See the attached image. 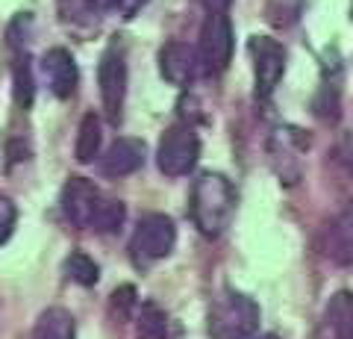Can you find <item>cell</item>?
<instances>
[{"instance_id":"6da1fadb","label":"cell","mask_w":353,"mask_h":339,"mask_svg":"<svg viewBox=\"0 0 353 339\" xmlns=\"http://www.w3.org/2000/svg\"><path fill=\"white\" fill-rule=\"evenodd\" d=\"M189 213L194 227L206 239H218L230 227L236 215V189L224 174L203 171L192 186Z\"/></svg>"},{"instance_id":"7a4b0ae2","label":"cell","mask_w":353,"mask_h":339,"mask_svg":"<svg viewBox=\"0 0 353 339\" xmlns=\"http://www.w3.org/2000/svg\"><path fill=\"white\" fill-rule=\"evenodd\" d=\"M206 327L212 339H253L259 331V304L245 292L227 289L215 298Z\"/></svg>"},{"instance_id":"3957f363","label":"cell","mask_w":353,"mask_h":339,"mask_svg":"<svg viewBox=\"0 0 353 339\" xmlns=\"http://www.w3.org/2000/svg\"><path fill=\"white\" fill-rule=\"evenodd\" d=\"M176 245V227L168 215L150 213L136 224L130 239V257L136 266H153V262L165 260Z\"/></svg>"},{"instance_id":"277c9868","label":"cell","mask_w":353,"mask_h":339,"mask_svg":"<svg viewBox=\"0 0 353 339\" xmlns=\"http://www.w3.org/2000/svg\"><path fill=\"white\" fill-rule=\"evenodd\" d=\"M201 159V139L192 124H174L165 130L157 148V166L165 177H183Z\"/></svg>"},{"instance_id":"5b68a950","label":"cell","mask_w":353,"mask_h":339,"mask_svg":"<svg viewBox=\"0 0 353 339\" xmlns=\"http://www.w3.org/2000/svg\"><path fill=\"white\" fill-rule=\"evenodd\" d=\"M197 57H201V71L221 74L233 59V24L227 12L206 15L201 27V41H197Z\"/></svg>"},{"instance_id":"8992f818","label":"cell","mask_w":353,"mask_h":339,"mask_svg":"<svg viewBox=\"0 0 353 339\" xmlns=\"http://www.w3.org/2000/svg\"><path fill=\"white\" fill-rule=\"evenodd\" d=\"M97 86H101V101H103V113L109 122L118 124L121 109H124V97H127V57L121 48H109L101 65H97Z\"/></svg>"},{"instance_id":"52a82bcc","label":"cell","mask_w":353,"mask_h":339,"mask_svg":"<svg viewBox=\"0 0 353 339\" xmlns=\"http://www.w3.org/2000/svg\"><path fill=\"white\" fill-rule=\"evenodd\" d=\"M250 59H253V77H256V92L259 97L274 95L285 74V50L277 39L268 36H253L250 39Z\"/></svg>"},{"instance_id":"ba28073f","label":"cell","mask_w":353,"mask_h":339,"mask_svg":"<svg viewBox=\"0 0 353 339\" xmlns=\"http://www.w3.org/2000/svg\"><path fill=\"white\" fill-rule=\"evenodd\" d=\"M103 198L106 195L97 189L92 180L71 177L62 189V213L74 227L85 231V227H94V218H97V210H101Z\"/></svg>"},{"instance_id":"9c48e42d","label":"cell","mask_w":353,"mask_h":339,"mask_svg":"<svg viewBox=\"0 0 353 339\" xmlns=\"http://www.w3.org/2000/svg\"><path fill=\"white\" fill-rule=\"evenodd\" d=\"M324 254L341 269H353V204H345L324 231Z\"/></svg>"},{"instance_id":"30bf717a","label":"cell","mask_w":353,"mask_h":339,"mask_svg":"<svg viewBox=\"0 0 353 339\" xmlns=\"http://www.w3.org/2000/svg\"><path fill=\"white\" fill-rule=\"evenodd\" d=\"M312 339H353V292L339 289L327 301Z\"/></svg>"},{"instance_id":"8fae6325","label":"cell","mask_w":353,"mask_h":339,"mask_svg":"<svg viewBox=\"0 0 353 339\" xmlns=\"http://www.w3.org/2000/svg\"><path fill=\"white\" fill-rule=\"evenodd\" d=\"M197 71H201L197 48L185 45V41H168L159 50V74L171 86H189Z\"/></svg>"},{"instance_id":"7c38bea8","label":"cell","mask_w":353,"mask_h":339,"mask_svg":"<svg viewBox=\"0 0 353 339\" xmlns=\"http://www.w3.org/2000/svg\"><path fill=\"white\" fill-rule=\"evenodd\" d=\"M145 157H148V148L141 139H118L101 157V174L103 177H127V174H136L145 166Z\"/></svg>"},{"instance_id":"4fadbf2b","label":"cell","mask_w":353,"mask_h":339,"mask_svg":"<svg viewBox=\"0 0 353 339\" xmlns=\"http://www.w3.org/2000/svg\"><path fill=\"white\" fill-rule=\"evenodd\" d=\"M41 71H44V80H48V89L65 101V97H71L74 89H77V80H80V74H77V62L74 57L65 48H50L44 53L41 59Z\"/></svg>"},{"instance_id":"5bb4252c","label":"cell","mask_w":353,"mask_h":339,"mask_svg":"<svg viewBox=\"0 0 353 339\" xmlns=\"http://www.w3.org/2000/svg\"><path fill=\"white\" fill-rule=\"evenodd\" d=\"M112 9V0H59V18L65 27L94 30Z\"/></svg>"},{"instance_id":"9a60e30c","label":"cell","mask_w":353,"mask_h":339,"mask_svg":"<svg viewBox=\"0 0 353 339\" xmlns=\"http://www.w3.org/2000/svg\"><path fill=\"white\" fill-rule=\"evenodd\" d=\"M32 339H77L74 316L65 307H48L32 327Z\"/></svg>"},{"instance_id":"2e32d148","label":"cell","mask_w":353,"mask_h":339,"mask_svg":"<svg viewBox=\"0 0 353 339\" xmlns=\"http://www.w3.org/2000/svg\"><path fill=\"white\" fill-rule=\"evenodd\" d=\"M171 322L157 301H145L136 313V336L139 339H168Z\"/></svg>"},{"instance_id":"e0dca14e","label":"cell","mask_w":353,"mask_h":339,"mask_svg":"<svg viewBox=\"0 0 353 339\" xmlns=\"http://www.w3.org/2000/svg\"><path fill=\"white\" fill-rule=\"evenodd\" d=\"M101 142H103V133H101V118L94 113L83 115L80 122V133H77V145H74V157L77 162H94L101 157Z\"/></svg>"},{"instance_id":"ac0fdd59","label":"cell","mask_w":353,"mask_h":339,"mask_svg":"<svg viewBox=\"0 0 353 339\" xmlns=\"http://www.w3.org/2000/svg\"><path fill=\"white\" fill-rule=\"evenodd\" d=\"M65 275H68L74 283H80V287H94V283L101 280V269H97V262L88 254L74 251V254L65 260Z\"/></svg>"},{"instance_id":"d6986e66","label":"cell","mask_w":353,"mask_h":339,"mask_svg":"<svg viewBox=\"0 0 353 339\" xmlns=\"http://www.w3.org/2000/svg\"><path fill=\"white\" fill-rule=\"evenodd\" d=\"M124 218H127V206L121 204L118 198H103V204H101V210H97V218H94V227L92 231H97V233H112V231H118L121 224H124Z\"/></svg>"},{"instance_id":"ffe728a7","label":"cell","mask_w":353,"mask_h":339,"mask_svg":"<svg viewBox=\"0 0 353 339\" xmlns=\"http://www.w3.org/2000/svg\"><path fill=\"white\" fill-rule=\"evenodd\" d=\"M339 106H341V92L336 83H321V89H318L315 101H312V113L318 118H324V122H336L339 118Z\"/></svg>"},{"instance_id":"44dd1931","label":"cell","mask_w":353,"mask_h":339,"mask_svg":"<svg viewBox=\"0 0 353 339\" xmlns=\"http://www.w3.org/2000/svg\"><path fill=\"white\" fill-rule=\"evenodd\" d=\"M15 104L21 109H27L32 104V71H30V59H18L15 65Z\"/></svg>"},{"instance_id":"7402d4cb","label":"cell","mask_w":353,"mask_h":339,"mask_svg":"<svg viewBox=\"0 0 353 339\" xmlns=\"http://www.w3.org/2000/svg\"><path fill=\"white\" fill-rule=\"evenodd\" d=\"M139 310V301H136V289L132 287H118L112 292V313L118 316L121 322H127L132 313Z\"/></svg>"},{"instance_id":"603a6c76","label":"cell","mask_w":353,"mask_h":339,"mask_svg":"<svg viewBox=\"0 0 353 339\" xmlns=\"http://www.w3.org/2000/svg\"><path fill=\"white\" fill-rule=\"evenodd\" d=\"M15 222H18V210L12 198H6V195H0V245L6 242L9 236L15 231Z\"/></svg>"},{"instance_id":"cb8c5ba5","label":"cell","mask_w":353,"mask_h":339,"mask_svg":"<svg viewBox=\"0 0 353 339\" xmlns=\"http://www.w3.org/2000/svg\"><path fill=\"white\" fill-rule=\"evenodd\" d=\"M145 6H148V0H112V9H115V12H118L121 18H124V21L136 18Z\"/></svg>"},{"instance_id":"d4e9b609","label":"cell","mask_w":353,"mask_h":339,"mask_svg":"<svg viewBox=\"0 0 353 339\" xmlns=\"http://www.w3.org/2000/svg\"><path fill=\"white\" fill-rule=\"evenodd\" d=\"M197 3H201L209 15H218V12H227L233 0H197Z\"/></svg>"},{"instance_id":"484cf974","label":"cell","mask_w":353,"mask_h":339,"mask_svg":"<svg viewBox=\"0 0 353 339\" xmlns=\"http://www.w3.org/2000/svg\"><path fill=\"white\" fill-rule=\"evenodd\" d=\"M339 154H341V159H345V162H347V166L353 168V139H345V142H341Z\"/></svg>"},{"instance_id":"4316f807","label":"cell","mask_w":353,"mask_h":339,"mask_svg":"<svg viewBox=\"0 0 353 339\" xmlns=\"http://www.w3.org/2000/svg\"><path fill=\"white\" fill-rule=\"evenodd\" d=\"M259 339H280L277 333H265V336H259Z\"/></svg>"},{"instance_id":"83f0119b","label":"cell","mask_w":353,"mask_h":339,"mask_svg":"<svg viewBox=\"0 0 353 339\" xmlns=\"http://www.w3.org/2000/svg\"><path fill=\"white\" fill-rule=\"evenodd\" d=\"M350 21H353V3H350Z\"/></svg>"}]
</instances>
